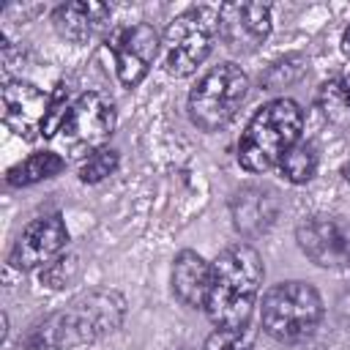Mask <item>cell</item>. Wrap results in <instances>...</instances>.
Returning <instances> with one entry per match:
<instances>
[{
	"mask_svg": "<svg viewBox=\"0 0 350 350\" xmlns=\"http://www.w3.org/2000/svg\"><path fill=\"white\" fill-rule=\"evenodd\" d=\"M342 101H345V107H347V112H350V77L342 82Z\"/></svg>",
	"mask_w": 350,
	"mask_h": 350,
	"instance_id": "cell-23",
	"label": "cell"
},
{
	"mask_svg": "<svg viewBox=\"0 0 350 350\" xmlns=\"http://www.w3.org/2000/svg\"><path fill=\"white\" fill-rule=\"evenodd\" d=\"M115 170H118V153L109 148H101L85 159V164L79 167V180L82 183H98V180L109 178Z\"/></svg>",
	"mask_w": 350,
	"mask_h": 350,
	"instance_id": "cell-19",
	"label": "cell"
},
{
	"mask_svg": "<svg viewBox=\"0 0 350 350\" xmlns=\"http://www.w3.org/2000/svg\"><path fill=\"white\" fill-rule=\"evenodd\" d=\"M14 350H57V342H55V334H52L49 320L44 317L33 328H27V334L16 342Z\"/></svg>",
	"mask_w": 350,
	"mask_h": 350,
	"instance_id": "cell-21",
	"label": "cell"
},
{
	"mask_svg": "<svg viewBox=\"0 0 350 350\" xmlns=\"http://www.w3.org/2000/svg\"><path fill=\"white\" fill-rule=\"evenodd\" d=\"M66 241H68V230H66V221H63L60 213L38 216L16 238L8 262L14 268H19V271L49 265V260H55L63 252Z\"/></svg>",
	"mask_w": 350,
	"mask_h": 350,
	"instance_id": "cell-10",
	"label": "cell"
},
{
	"mask_svg": "<svg viewBox=\"0 0 350 350\" xmlns=\"http://www.w3.org/2000/svg\"><path fill=\"white\" fill-rule=\"evenodd\" d=\"M301 252L320 268H350V224L339 216L314 213L295 230Z\"/></svg>",
	"mask_w": 350,
	"mask_h": 350,
	"instance_id": "cell-8",
	"label": "cell"
},
{
	"mask_svg": "<svg viewBox=\"0 0 350 350\" xmlns=\"http://www.w3.org/2000/svg\"><path fill=\"white\" fill-rule=\"evenodd\" d=\"M77 271H79L77 257H60V260L49 262V268H44L41 282H46L49 287H63L66 282H71L77 276Z\"/></svg>",
	"mask_w": 350,
	"mask_h": 350,
	"instance_id": "cell-22",
	"label": "cell"
},
{
	"mask_svg": "<svg viewBox=\"0 0 350 350\" xmlns=\"http://www.w3.org/2000/svg\"><path fill=\"white\" fill-rule=\"evenodd\" d=\"M52 25L60 38L71 44H88L109 25V5L93 0L66 3L52 14Z\"/></svg>",
	"mask_w": 350,
	"mask_h": 350,
	"instance_id": "cell-14",
	"label": "cell"
},
{
	"mask_svg": "<svg viewBox=\"0 0 350 350\" xmlns=\"http://www.w3.org/2000/svg\"><path fill=\"white\" fill-rule=\"evenodd\" d=\"M279 167H282L284 178L290 183H306V180H312L314 172H317V150H314V145L295 142L284 153V159L279 161Z\"/></svg>",
	"mask_w": 350,
	"mask_h": 350,
	"instance_id": "cell-17",
	"label": "cell"
},
{
	"mask_svg": "<svg viewBox=\"0 0 350 350\" xmlns=\"http://www.w3.org/2000/svg\"><path fill=\"white\" fill-rule=\"evenodd\" d=\"M262 284V260L254 246L232 243L211 262L205 312L216 328L246 325Z\"/></svg>",
	"mask_w": 350,
	"mask_h": 350,
	"instance_id": "cell-1",
	"label": "cell"
},
{
	"mask_svg": "<svg viewBox=\"0 0 350 350\" xmlns=\"http://www.w3.org/2000/svg\"><path fill=\"white\" fill-rule=\"evenodd\" d=\"M159 33L148 22H131L123 27H115L107 38V46L115 55L118 79L126 88H134L145 79L156 52H159Z\"/></svg>",
	"mask_w": 350,
	"mask_h": 350,
	"instance_id": "cell-9",
	"label": "cell"
},
{
	"mask_svg": "<svg viewBox=\"0 0 350 350\" xmlns=\"http://www.w3.org/2000/svg\"><path fill=\"white\" fill-rule=\"evenodd\" d=\"M208 284H211V262H205L197 252L183 249L175 257V265H172V293H175V298L183 306L200 309V306H205Z\"/></svg>",
	"mask_w": 350,
	"mask_h": 350,
	"instance_id": "cell-15",
	"label": "cell"
},
{
	"mask_svg": "<svg viewBox=\"0 0 350 350\" xmlns=\"http://www.w3.org/2000/svg\"><path fill=\"white\" fill-rule=\"evenodd\" d=\"M46 109H49V98L36 85L22 82V79L5 82V88H3V120L14 134H19L25 139H33L36 134H41Z\"/></svg>",
	"mask_w": 350,
	"mask_h": 350,
	"instance_id": "cell-12",
	"label": "cell"
},
{
	"mask_svg": "<svg viewBox=\"0 0 350 350\" xmlns=\"http://www.w3.org/2000/svg\"><path fill=\"white\" fill-rule=\"evenodd\" d=\"M112 129H115V104L104 93L90 90L71 104L60 126V139L66 150H71L74 156H85L101 150Z\"/></svg>",
	"mask_w": 350,
	"mask_h": 350,
	"instance_id": "cell-7",
	"label": "cell"
},
{
	"mask_svg": "<svg viewBox=\"0 0 350 350\" xmlns=\"http://www.w3.org/2000/svg\"><path fill=\"white\" fill-rule=\"evenodd\" d=\"M219 36V8L191 5L180 11L164 30L161 52L164 68L172 77H189L211 55L213 38Z\"/></svg>",
	"mask_w": 350,
	"mask_h": 350,
	"instance_id": "cell-5",
	"label": "cell"
},
{
	"mask_svg": "<svg viewBox=\"0 0 350 350\" xmlns=\"http://www.w3.org/2000/svg\"><path fill=\"white\" fill-rule=\"evenodd\" d=\"M254 345V328L246 323V325H238V328H216L202 350H252Z\"/></svg>",
	"mask_w": 350,
	"mask_h": 350,
	"instance_id": "cell-18",
	"label": "cell"
},
{
	"mask_svg": "<svg viewBox=\"0 0 350 350\" xmlns=\"http://www.w3.org/2000/svg\"><path fill=\"white\" fill-rule=\"evenodd\" d=\"M126 317V298L118 290L96 287L77 295L66 309L49 314V325L57 342V350L77 345H90L101 336H109L120 328Z\"/></svg>",
	"mask_w": 350,
	"mask_h": 350,
	"instance_id": "cell-3",
	"label": "cell"
},
{
	"mask_svg": "<svg viewBox=\"0 0 350 350\" xmlns=\"http://www.w3.org/2000/svg\"><path fill=\"white\" fill-rule=\"evenodd\" d=\"M74 101H68V90L60 85L55 90V96H49V109H46V118H44V126H41V134L44 137H52L55 131H60L68 109H71Z\"/></svg>",
	"mask_w": 350,
	"mask_h": 350,
	"instance_id": "cell-20",
	"label": "cell"
},
{
	"mask_svg": "<svg viewBox=\"0 0 350 350\" xmlns=\"http://www.w3.org/2000/svg\"><path fill=\"white\" fill-rule=\"evenodd\" d=\"M342 52L350 57V27L345 30V36H342Z\"/></svg>",
	"mask_w": 350,
	"mask_h": 350,
	"instance_id": "cell-24",
	"label": "cell"
},
{
	"mask_svg": "<svg viewBox=\"0 0 350 350\" xmlns=\"http://www.w3.org/2000/svg\"><path fill=\"white\" fill-rule=\"evenodd\" d=\"M271 33V8L265 3L219 5V36L232 52H254Z\"/></svg>",
	"mask_w": 350,
	"mask_h": 350,
	"instance_id": "cell-11",
	"label": "cell"
},
{
	"mask_svg": "<svg viewBox=\"0 0 350 350\" xmlns=\"http://www.w3.org/2000/svg\"><path fill=\"white\" fill-rule=\"evenodd\" d=\"M323 317L320 293L306 282H279L262 295V331L279 342H301L314 334Z\"/></svg>",
	"mask_w": 350,
	"mask_h": 350,
	"instance_id": "cell-4",
	"label": "cell"
},
{
	"mask_svg": "<svg viewBox=\"0 0 350 350\" xmlns=\"http://www.w3.org/2000/svg\"><path fill=\"white\" fill-rule=\"evenodd\" d=\"M304 112L293 98H273L249 120L241 142L238 161L249 172H268L298 142Z\"/></svg>",
	"mask_w": 350,
	"mask_h": 350,
	"instance_id": "cell-2",
	"label": "cell"
},
{
	"mask_svg": "<svg viewBox=\"0 0 350 350\" xmlns=\"http://www.w3.org/2000/svg\"><path fill=\"white\" fill-rule=\"evenodd\" d=\"M232 224L241 235L257 238L271 230L279 216V197L268 186H243L230 200Z\"/></svg>",
	"mask_w": 350,
	"mask_h": 350,
	"instance_id": "cell-13",
	"label": "cell"
},
{
	"mask_svg": "<svg viewBox=\"0 0 350 350\" xmlns=\"http://www.w3.org/2000/svg\"><path fill=\"white\" fill-rule=\"evenodd\" d=\"M63 167H66V161H63L57 153L44 150V153H33V156H27L25 161L14 164V167L5 172V180H8L11 186H33V183H38V180L55 178Z\"/></svg>",
	"mask_w": 350,
	"mask_h": 350,
	"instance_id": "cell-16",
	"label": "cell"
},
{
	"mask_svg": "<svg viewBox=\"0 0 350 350\" xmlns=\"http://www.w3.org/2000/svg\"><path fill=\"white\" fill-rule=\"evenodd\" d=\"M249 93V77L235 63H219L189 93V118L202 131L227 126Z\"/></svg>",
	"mask_w": 350,
	"mask_h": 350,
	"instance_id": "cell-6",
	"label": "cell"
}]
</instances>
